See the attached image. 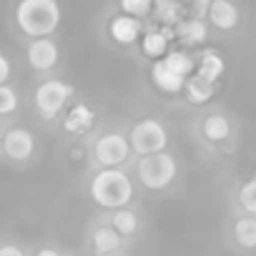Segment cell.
I'll return each mask as SVG.
<instances>
[{
  "instance_id": "f1b7e54d",
  "label": "cell",
  "mask_w": 256,
  "mask_h": 256,
  "mask_svg": "<svg viewBox=\"0 0 256 256\" xmlns=\"http://www.w3.org/2000/svg\"><path fill=\"white\" fill-rule=\"evenodd\" d=\"M30 256H66L60 248H56V246H40V248H36Z\"/></svg>"
},
{
  "instance_id": "4316f807",
  "label": "cell",
  "mask_w": 256,
  "mask_h": 256,
  "mask_svg": "<svg viewBox=\"0 0 256 256\" xmlns=\"http://www.w3.org/2000/svg\"><path fill=\"white\" fill-rule=\"evenodd\" d=\"M188 8H191V18H198L204 20V16L208 13V6H211V0H188Z\"/></svg>"
},
{
  "instance_id": "f546056e",
  "label": "cell",
  "mask_w": 256,
  "mask_h": 256,
  "mask_svg": "<svg viewBox=\"0 0 256 256\" xmlns=\"http://www.w3.org/2000/svg\"><path fill=\"white\" fill-rule=\"evenodd\" d=\"M0 144H3V123H0Z\"/></svg>"
},
{
  "instance_id": "7402d4cb",
  "label": "cell",
  "mask_w": 256,
  "mask_h": 256,
  "mask_svg": "<svg viewBox=\"0 0 256 256\" xmlns=\"http://www.w3.org/2000/svg\"><path fill=\"white\" fill-rule=\"evenodd\" d=\"M164 66L181 78H191L196 73V60L186 50H168V56L164 58Z\"/></svg>"
},
{
  "instance_id": "83f0119b",
  "label": "cell",
  "mask_w": 256,
  "mask_h": 256,
  "mask_svg": "<svg viewBox=\"0 0 256 256\" xmlns=\"http://www.w3.org/2000/svg\"><path fill=\"white\" fill-rule=\"evenodd\" d=\"M10 76H13V63L8 60L6 53H0V86L10 83Z\"/></svg>"
},
{
  "instance_id": "9a60e30c",
  "label": "cell",
  "mask_w": 256,
  "mask_h": 256,
  "mask_svg": "<svg viewBox=\"0 0 256 256\" xmlns=\"http://www.w3.org/2000/svg\"><path fill=\"white\" fill-rule=\"evenodd\" d=\"M231 236H234V244L244 251H251L256 248V216H238L231 226Z\"/></svg>"
},
{
  "instance_id": "d6986e66",
  "label": "cell",
  "mask_w": 256,
  "mask_h": 256,
  "mask_svg": "<svg viewBox=\"0 0 256 256\" xmlns=\"http://www.w3.org/2000/svg\"><path fill=\"white\" fill-rule=\"evenodd\" d=\"M151 76H154V83H156L164 93H181V90H184L186 78H181V76H176L174 70H168V68L164 66V60H156V63H154Z\"/></svg>"
},
{
  "instance_id": "4dcf8cb0",
  "label": "cell",
  "mask_w": 256,
  "mask_h": 256,
  "mask_svg": "<svg viewBox=\"0 0 256 256\" xmlns=\"http://www.w3.org/2000/svg\"><path fill=\"white\" fill-rule=\"evenodd\" d=\"M178 3H186V0H178Z\"/></svg>"
},
{
  "instance_id": "ffe728a7",
  "label": "cell",
  "mask_w": 256,
  "mask_h": 256,
  "mask_svg": "<svg viewBox=\"0 0 256 256\" xmlns=\"http://www.w3.org/2000/svg\"><path fill=\"white\" fill-rule=\"evenodd\" d=\"M141 50L144 56L154 58V60H164L168 56V38L164 36V30H151L141 36Z\"/></svg>"
},
{
  "instance_id": "5b68a950",
  "label": "cell",
  "mask_w": 256,
  "mask_h": 256,
  "mask_svg": "<svg viewBox=\"0 0 256 256\" xmlns=\"http://www.w3.org/2000/svg\"><path fill=\"white\" fill-rule=\"evenodd\" d=\"M73 96H76V88L68 80L50 76V78L40 80L33 88V96H30L33 113L43 123H56V120H60V116L66 113V108L73 103Z\"/></svg>"
},
{
  "instance_id": "e0dca14e",
  "label": "cell",
  "mask_w": 256,
  "mask_h": 256,
  "mask_svg": "<svg viewBox=\"0 0 256 256\" xmlns=\"http://www.w3.org/2000/svg\"><path fill=\"white\" fill-rule=\"evenodd\" d=\"M174 33H176V38H178L184 46H201V43L206 40V36H208L206 23L198 20V18H184V20L174 28Z\"/></svg>"
},
{
  "instance_id": "3957f363",
  "label": "cell",
  "mask_w": 256,
  "mask_h": 256,
  "mask_svg": "<svg viewBox=\"0 0 256 256\" xmlns=\"http://www.w3.org/2000/svg\"><path fill=\"white\" fill-rule=\"evenodd\" d=\"M88 156L93 161V168H131L136 161L128 136L118 128H106V131L90 134Z\"/></svg>"
},
{
  "instance_id": "7a4b0ae2",
  "label": "cell",
  "mask_w": 256,
  "mask_h": 256,
  "mask_svg": "<svg viewBox=\"0 0 256 256\" xmlns=\"http://www.w3.org/2000/svg\"><path fill=\"white\" fill-rule=\"evenodd\" d=\"M60 6L58 0H20L16 6V23L18 30L36 40V38H50L60 26Z\"/></svg>"
},
{
  "instance_id": "d4e9b609",
  "label": "cell",
  "mask_w": 256,
  "mask_h": 256,
  "mask_svg": "<svg viewBox=\"0 0 256 256\" xmlns=\"http://www.w3.org/2000/svg\"><path fill=\"white\" fill-rule=\"evenodd\" d=\"M120 13L123 16H131V18H146L154 10V0H118Z\"/></svg>"
},
{
  "instance_id": "5bb4252c",
  "label": "cell",
  "mask_w": 256,
  "mask_h": 256,
  "mask_svg": "<svg viewBox=\"0 0 256 256\" xmlns=\"http://www.w3.org/2000/svg\"><path fill=\"white\" fill-rule=\"evenodd\" d=\"M208 20L214 28L218 30H234L241 20L238 16V8L231 3V0H211V6H208Z\"/></svg>"
},
{
  "instance_id": "484cf974",
  "label": "cell",
  "mask_w": 256,
  "mask_h": 256,
  "mask_svg": "<svg viewBox=\"0 0 256 256\" xmlns=\"http://www.w3.org/2000/svg\"><path fill=\"white\" fill-rule=\"evenodd\" d=\"M0 256H30L20 244L8 241V238H0Z\"/></svg>"
},
{
  "instance_id": "cb8c5ba5",
  "label": "cell",
  "mask_w": 256,
  "mask_h": 256,
  "mask_svg": "<svg viewBox=\"0 0 256 256\" xmlns=\"http://www.w3.org/2000/svg\"><path fill=\"white\" fill-rule=\"evenodd\" d=\"M236 201L246 216H256V176L244 181L236 191Z\"/></svg>"
},
{
  "instance_id": "4fadbf2b",
  "label": "cell",
  "mask_w": 256,
  "mask_h": 256,
  "mask_svg": "<svg viewBox=\"0 0 256 256\" xmlns=\"http://www.w3.org/2000/svg\"><path fill=\"white\" fill-rule=\"evenodd\" d=\"M108 33H110V38H113L118 46H134V43H138V38H141V20L120 13V16H116V18L108 23Z\"/></svg>"
},
{
  "instance_id": "ac0fdd59",
  "label": "cell",
  "mask_w": 256,
  "mask_h": 256,
  "mask_svg": "<svg viewBox=\"0 0 256 256\" xmlns=\"http://www.w3.org/2000/svg\"><path fill=\"white\" fill-rule=\"evenodd\" d=\"M214 93H216V83H208V80L198 78L196 73H194L191 78H186V83H184V96H186V100L194 103V106L208 103V100L214 98Z\"/></svg>"
},
{
  "instance_id": "8992f818",
  "label": "cell",
  "mask_w": 256,
  "mask_h": 256,
  "mask_svg": "<svg viewBox=\"0 0 256 256\" xmlns=\"http://www.w3.org/2000/svg\"><path fill=\"white\" fill-rule=\"evenodd\" d=\"M126 136H128V144H131V151L136 158L168 151V128L158 118H151V116L138 118L128 128Z\"/></svg>"
},
{
  "instance_id": "ba28073f",
  "label": "cell",
  "mask_w": 256,
  "mask_h": 256,
  "mask_svg": "<svg viewBox=\"0 0 256 256\" xmlns=\"http://www.w3.org/2000/svg\"><path fill=\"white\" fill-rule=\"evenodd\" d=\"M128 241L113 231L100 216L88 226V234H86V248L90 256H123Z\"/></svg>"
},
{
  "instance_id": "52a82bcc",
  "label": "cell",
  "mask_w": 256,
  "mask_h": 256,
  "mask_svg": "<svg viewBox=\"0 0 256 256\" xmlns=\"http://www.w3.org/2000/svg\"><path fill=\"white\" fill-rule=\"evenodd\" d=\"M38 156V138L23 123H10L3 128V144H0V158L8 164L26 166Z\"/></svg>"
},
{
  "instance_id": "9c48e42d",
  "label": "cell",
  "mask_w": 256,
  "mask_h": 256,
  "mask_svg": "<svg viewBox=\"0 0 256 256\" xmlns=\"http://www.w3.org/2000/svg\"><path fill=\"white\" fill-rule=\"evenodd\" d=\"M26 63L36 73H50L60 63V48L53 38H36L26 48Z\"/></svg>"
},
{
  "instance_id": "8fae6325",
  "label": "cell",
  "mask_w": 256,
  "mask_h": 256,
  "mask_svg": "<svg viewBox=\"0 0 256 256\" xmlns=\"http://www.w3.org/2000/svg\"><path fill=\"white\" fill-rule=\"evenodd\" d=\"M100 218L113 231H118L126 241H134L138 236V231H141V216H138V211L134 206L118 208V211H106V214H100Z\"/></svg>"
},
{
  "instance_id": "30bf717a",
  "label": "cell",
  "mask_w": 256,
  "mask_h": 256,
  "mask_svg": "<svg viewBox=\"0 0 256 256\" xmlns=\"http://www.w3.org/2000/svg\"><path fill=\"white\" fill-rule=\"evenodd\" d=\"M96 110L83 103V100H76L66 108V113L60 116V126H63V131L70 134V136H88L93 128H96Z\"/></svg>"
},
{
  "instance_id": "603a6c76",
  "label": "cell",
  "mask_w": 256,
  "mask_h": 256,
  "mask_svg": "<svg viewBox=\"0 0 256 256\" xmlns=\"http://www.w3.org/2000/svg\"><path fill=\"white\" fill-rule=\"evenodd\" d=\"M20 108V96L16 90V86L6 83V86H0V120L3 118H16Z\"/></svg>"
},
{
  "instance_id": "44dd1931",
  "label": "cell",
  "mask_w": 256,
  "mask_h": 256,
  "mask_svg": "<svg viewBox=\"0 0 256 256\" xmlns=\"http://www.w3.org/2000/svg\"><path fill=\"white\" fill-rule=\"evenodd\" d=\"M154 8H156V18L168 28H176L184 20V3L178 0H154Z\"/></svg>"
},
{
  "instance_id": "277c9868",
  "label": "cell",
  "mask_w": 256,
  "mask_h": 256,
  "mask_svg": "<svg viewBox=\"0 0 256 256\" xmlns=\"http://www.w3.org/2000/svg\"><path fill=\"white\" fill-rule=\"evenodd\" d=\"M134 181L151 191V194H161V191H168L176 178H178V161L171 151H164V154H154V156H144V158H136L134 166Z\"/></svg>"
},
{
  "instance_id": "2e32d148",
  "label": "cell",
  "mask_w": 256,
  "mask_h": 256,
  "mask_svg": "<svg viewBox=\"0 0 256 256\" xmlns=\"http://www.w3.org/2000/svg\"><path fill=\"white\" fill-rule=\"evenodd\" d=\"M224 70H226V63L216 50H204L196 60V76L208 80V83H216L224 76Z\"/></svg>"
},
{
  "instance_id": "6da1fadb",
  "label": "cell",
  "mask_w": 256,
  "mask_h": 256,
  "mask_svg": "<svg viewBox=\"0 0 256 256\" xmlns=\"http://www.w3.org/2000/svg\"><path fill=\"white\" fill-rule=\"evenodd\" d=\"M88 196L103 211L128 208L136 198V181L128 168H93L88 178Z\"/></svg>"
},
{
  "instance_id": "7c38bea8",
  "label": "cell",
  "mask_w": 256,
  "mask_h": 256,
  "mask_svg": "<svg viewBox=\"0 0 256 256\" xmlns=\"http://www.w3.org/2000/svg\"><path fill=\"white\" fill-rule=\"evenodd\" d=\"M231 120H228V116L226 113H221V110H214V113H206L204 118H201V123H198V134H201V138L206 141V144H226L228 138H231Z\"/></svg>"
}]
</instances>
